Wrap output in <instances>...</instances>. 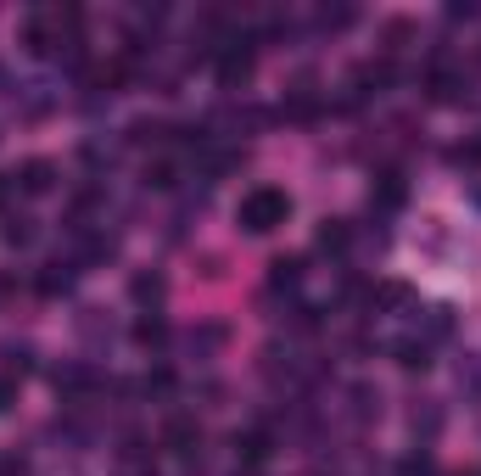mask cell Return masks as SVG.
<instances>
[{"label":"cell","instance_id":"cell-1","mask_svg":"<svg viewBox=\"0 0 481 476\" xmlns=\"http://www.w3.org/2000/svg\"><path fill=\"white\" fill-rule=\"evenodd\" d=\"M285 219H292V197L274 190V185H258V190H246V197H241V230H252V236L280 230Z\"/></svg>","mask_w":481,"mask_h":476},{"label":"cell","instance_id":"cell-2","mask_svg":"<svg viewBox=\"0 0 481 476\" xmlns=\"http://www.w3.org/2000/svg\"><path fill=\"white\" fill-rule=\"evenodd\" d=\"M236 454H241L252 471H258V465L269 460V432H264V426H252V432H236Z\"/></svg>","mask_w":481,"mask_h":476},{"label":"cell","instance_id":"cell-3","mask_svg":"<svg viewBox=\"0 0 481 476\" xmlns=\"http://www.w3.org/2000/svg\"><path fill=\"white\" fill-rule=\"evenodd\" d=\"M313 247H319V252H336V258H342V252L352 247L347 219H325V225H319V236H313Z\"/></svg>","mask_w":481,"mask_h":476},{"label":"cell","instance_id":"cell-4","mask_svg":"<svg viewBox=\"0 0 481 476\" xmlns=\"http://www.w3.org/2000/svg\"><path fill=\"white\" fill-rule=\"evenodd\" d=\"M392 354H398L403 370H426V364H431V342H420V336H398V342H392Z\"/></svg>","mask_w":481,"mask_h":476},{"label":"cell","instance_id":"cell-5","mask_svg":"<svg viewBox=\"0 0 481 476\" xmlns=\"http://www.w3.org/2000/svg\"><path fill=\"white\" fill-rule=\"evenodd\" d=\"M34 286H40L45 297H68V292H73V264H45Z\"/></svg>","mask_w":481,"mask_h":476},{"label":"cell","instance_id":"cell-6","mask_svg":"<svg viewBox=\"0 0 481 476\" xmlns=\"http://www.w3.org/2000/svg\"><path fill=\"white\" fill-rule=\"evenodd\" d=\"M23 190H28V197H45V190L56 185V169L45 163V157H34V163H23V180H17Z\"/></svg>","mask_w":481,"mask_h":476},{"label":"cell","instance_id":"cell-7","mask_svg":"<svg viewBox=\"0 0 481 476\" xmlns=\"http://www.w3.org/2000/svg\"><path fill=\"white\" fill-rule=\"evenodd\" d=\"M197 421H190V415H174L168 426H163V442H168V449H179V454H190V449H197Z\"/></svg>","mask_w":481,"mask_h":476},{"label":"cell","instance_id":"cell-8","mask_svg":"<svg viewBox=\"0 0 481 476\" xmlns=\"http://www.w3.org/2000/svg\"><path fill=\"white\" fill-rule=\"evenodd\" d=\"M269 286L274 292H297L303 286V258H274L269 264Z\"/></svg>","mask_w":481,"mask_h":476},{"label":"cell","instance_id":"cell-9","mask_svg":"<svg viewBox=\"0 0 481 476\" xmlns=\"http://www.w3.org/2000/svg\"><path fill=\"white\" fill-rule=\"evenodd\" d=\"M370 202H375V208H398V202H403V174L387 169V174H380V185L370 190Z\"/></svg>","mask_w":481,"mask_h":476},{"label":"cell","instance_id":"cell-10","mask_svg":"<svg viewBox=\"0 0 481 476\" xmlns=\"http://www.w3.org/2000/svg\"><path fill=\"white\" fill-rule=\"evenodd\" d=\"M56 393H68V398L90 393V370H84V364H68V370H56Z\"/></svg>","mask_w":481,"mask_h":476},{"label":"cell","instance_id":"cell-11","mask_svg":"<svg viewBox=\"0 0 481 476\" xmlns=\"http://www.w3.org/2000/svg\"><path fill=\"white\" fill-rule=\"evenodd\" d=\"M135 342H140V347H163V342H168V325L151 314V320H140V325H135Z\"/></svg>","mask_w":481,"mask_h":476},{"label":"cell","instance_id":"cell-12","mask_svg":"<svg viewBox=\"0 0 481 476\" xmlns=\"http://www.w3.org/2000/svg\"><path fill=\"white\" fill-rule=\"evenodd\" d=\"M140 393H146V398H168V393H174V375H168V370H151V375L140 381Z\"/></svg>","mask_w":481,"mask_h":476},{"label":"cell","instance_id":"cell-13","mask_svg":"<svg viewBox=\"0 0 481 476\" xmlns=\"http://www.w3.org/2000/svg\"><path fill=\"white\" fill-rule=\"evenodd\" d=\"M163 297V280L157 275H135V303H157Z\"/></svg>","mask_w":481,"mask_h":476},{"label":"cell","instance_id":"cell-14","mask_svg":"<svg viewBox=\"0 0 481 476\" xmlns=\"http://www.w3.org/2000/svg\"><path fill=\"white\" fill-rule=\"evenodd\" d=\"M6 241L12 247H28V241H34V225H28V219H6Z\"/></svg>","mask_w":481,"mask_h":476},{"label":"cell","instance_id":"cell-15","mask_svg":"<svg viewBox=\"0 0 481 476\" xmlns=\"http://www.w3.org/2000/svg\"><path fill=\"white\" fill-rule=\"evenodd\" d=\"M398 476H437V471H431V460H403Z\"/></svg>","mask_w":481,"mask_h":476},{"label":"cell","instance_id":"cell-16","mask_svg":"<svg viewBox=\"0 0 481 476\" xmlns=\"http://www.w3.org/2000/svg\"><path fill=\"white\" fill-rule=\"evenodd\" d=\"M431 336H447V308H431Z\"/></svg>","mask_w":481,"mask_h":476},{"label":"cell","instance_id":"cell-17","mask_svg":"<svg viewBox=\"0 0 481 476\" xmlns=\"http://www.w3.org/2000/svg\"><path fill=\"white\" fill-rule=\"evenodd\" d=\"M12 398H17V381L6 375V381H0V409H12Z\"/></svg>","mask_w":481,"mask_h":476},{"label":"cell","instance_id":"cell-18","mask_svg":"<svg viewBox=\"0 0 481 476\" xmlns=\"http://www.w3.org/2000/svg\"><path fill=\"white\" fill-rule=\"evenodd\" d=\"M0 476H28V465L23 460H0Z\"/></svg>","mask_w":481,"mask_h":476},{"label":"cell","instance_id":"cell-19","mask_svg":"<svg viewBox=\"0 0 481 476\" xmlns=\"http://www.w3.org/2000/svg\"><path fill=\"white\" fill-rule=\"evenodd\" d=\"M12 185H17V180H6V174H0V208H6V197H12Z\"/></svg>","mask_w":481,"mask_h":476},{"label":"cell","instance_id":"cell-20","mask_svg":"<svg viewBox=\"0 0 481 476\" xmlns=\"http://www.w3.org/2000/svg\"><path fill=\"white\" fill-rule=\"evenodd\" d=\"M241 476H258V471H252V465H246V471H241Z\"/></svg>","mask_w":481,"mask_h":476}]
</instances>
